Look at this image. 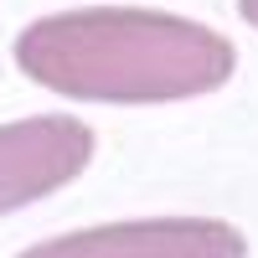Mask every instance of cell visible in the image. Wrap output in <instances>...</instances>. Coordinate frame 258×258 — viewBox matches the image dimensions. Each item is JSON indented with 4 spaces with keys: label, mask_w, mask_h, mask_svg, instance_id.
<instances>
[{
    "label": "cell",
    "mask_w": 258,
    "mask_h": 258,
    "mask_svg": "<svg viewBox=\"0 0 258 258\" xmlns=\"http://www.w3.org/2000/svg\"><path fill=\"white\" fill-rule=\"evenodd\" d=\"M93 129L73 114H31L0 124V217L73 186L93 160Z\"/></svg>",
    "instance_id": "3957f363"
},
{
    "label": "cell",
    "mask_w": 258,
    "mask_h": 258,
    "mask_svg": "<svg viewBox=\"0 0 258 258\" xmlns=\"http://www.w3.org/2000/svg\"><path fill=\"white\" fill-rule=\"evenodd\" d=\"M21 258H248V238L222 217H140L62 232Z\"/></svg>",
    "instance_id": "7a4b0ae2"
},
{
    "label": "cell",
    "mask_w": 258,
    "mask_h": 258,
    "mask_svg": "<svg viewBox=\"0 0 258 258\" xmlns=\"http://www.w3.org/2000/svg\"><path fill=\"white\" fill-rule=\"evenodd\" d=\"M16 68L47 93L88 103H181L217 93L238 68L222 31L145 6H83L31 21Z\"/></svg>",
    "instance_id": "6da1fadb"
},
{
    "label": "cell",
    "mask_w": 258,
    "mask_h": 258,
    "mask_svg": "<svg viewBox=\"0 0 258 258\" xmlns=\"http://www.w3.org/2000/svg\"><path fill=\"white\" fill-rule=\"evenodd\" d=\"M238 16H243V21H248V26L258 31V0H238Z\"/></svg>",
    "instance_id": "277c9868"
}]
</instances>
